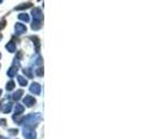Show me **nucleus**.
I'll use <instances>...</instances> for the list:
<instances>
[{"mask_svg":"<svg viewBox=\"0 0 155 139\" xmlns=\"http://www.w3.org/2000/svg\"><path fill=\"white\" fill-rule=\"evenodd\" d=\"M33 15V23H31V29L33 30H39L42 26V20H43V14L41 8H34L31 11Z\"/></svg>","mask_w":155,"mask_h":139,"instance_id":"1","label":"nucleus"},{"mask_svg":"<svg viewBox=\"0 0 155 139\" xmlns=\"http://www.w3.org/2000/svg\"><path fill=\"white\" fill-rule=\"evenodd\" d=\"M35 73H36V76L42 77V76H43V69H42V67H38V69L35 70Z\"/></svg>","mask_w":155,"mask_h":139,"instance_id":"17","label":"nucleus"},{"mask_svg":"<svg viewBox=\"0 0 155 139\" xmlns=\"http://www.w3.org/2000/svg\"><path fill=\"white\" fill-rule=\"evenodd\" d=\"M25 108H23L21 104H16L15 107H14V116H18L20 115V114H22Z\"/></svg>","mask_w":155,"mask_h":139,"instance_id":"11","label":"nucleus"},{"mask_svg":"<svg viewBox=\"0 0 155 139\" xmlns=\"http://www.w3.org/2000/svg\"><path fill=\"white\" fill-rule=\"evenodd\" d=\"M41 119V115L40 114H31V115H28L27 117L23 118V123L27 125V128H33L35 126V124L39 122Z\"/></svg>","mask_w":155,"mask_h":139,"instance_id":"2","label":"nucleus"},{"mask_svg":"<svg viewBox=\"0 0 155 139\" xmlns=\"http://www.w3.org/2000/svg\"><path fill=\"white\" fill-rule=\"evenodd\" d=\"M22 94H23V92L20 89V91H16L14 94H13V96H12V99L13 100H15V101H18V100H20V97L22 96Z\"/></svg>","mask_w":155,"mask_h":139,"instance_id":"12","label":"nucleus"},{"mask_svg":"<svg viewBox=\"0 0 155 139\" xmlns=\"http://www.w3.org/2000/svg\"><path fill=\"white\" fill-rule=\"evenodd\" d=\"M23 73H26V74L28 76V78H31V77H33V74H31V69L23 70Z\"/></svg>","mask_w":155,"mask_h":139,"instance_id":"18","label":"nucleus"},{"mask_svg":"<svg viewBox=\"0 0 155 139\" xmlns=\"http://www.w3.org/2000/svg\"><path fill=\"white\" fill-rule=\"evenodd\" d=\"M29 39L33 41V43L35 44V50H36V52H39L40 51V45H41V43H40V39H39V37H36V36H31Z\"/></svg>","mask_w":155,"mask_h":139,"instance_id":"9","label":"nucleus"},{"mask_svg":"<svg viewBox=\"0 0 155 139\" xmlns=\"http://www.w3.org/2000/svg\"><path fill=\"white\" fill-rule=\"evenodd\" d=\"M1 2H2V0H0V4H1Z\"/></svg>","mask_w":155,"mask_h":139,"instance_id":"25","label":"nucleus"},{"mask_svg":"<svg viewBox=\"0 0 155 139\" xmlns=\"http://www.w3.org/2000/svg\"><path fill=\"white\" fill-rule=\"evenodd\" d=\"M1 39H2V35H1V34H0V41H1Z\"/></svg>","mask_w":155,"mask_h":139,"instance_id":"23","label":"nucleus"},{"mask_svg":"<svg viewBox=\"0 0 155 139\" xmlns=\"http://www.w3.org/2000/svg\"><path fill=\"white\" fill-rule=\"evenodd\" d=\"M31 7V2H26V4H21V5H19V6H16L15 7V11H26V9H28V8Z\"/></svg>","mask_w":155,"mask_h":139,"instance_id":"10","label":"nucleus"},{"mask_svg":"<svg viewBox=\"0 0 155 139\" xmlns=\"http://www.w3.org/2000/svg\"><path fill=\"white\" fill-rule=\"evenodd\" d=\"M41 63H42V58L39 56V57L35 59V64H36V65H41Z\"/></svg>","mask_w":155,"mask_h":139,"instance_id":"20","label":"nucleus"},{"mask_svg":"<svg viewBox=\"0 0 155 139\" xmlns=\"http://www.w3.org/2000/svg\"><path fill=\"white\" fill-rule=\"evenodd\" d=\"M0 58H1V54H0Z\"/></svg>","mask_w":155,"mask_h":139,"instance_id":"26","label":"nucleus"},{"mask_svg":"<svg viewBox=\"0 0 155 139\" xmlns=\"http://www.w3.org/2000/svg\"><path fill=\"white\" fill-rule=\"evenodd\" d=\"M18 82L20 84V86H22V87L27 86V84H28V82H27V80H26L23 77H21V76H19V77H18Z\"/></svg>","mask_w":155,"mask_h":139,"instance_id":"15","label":"nucleus"},{"mask_svg":"<svg viewBox=\"0 0 155 139\" xmlns=\"http://www.w3.org/2000/svg\"><path fill=\"white\" fill-rule=\"evenodd\" d=\"M16 73H18V66H15V65H13L12 67H9V70L7 71V76L9 78L15 77Z\"/></svg>","mask_w":155,"mask_h":139,"instance_id":"8","label":"nucleus"},{"mask_svg":"<svg viewBox=\"0 0 155 139\" xmlns=\"http://www.w3.org/2000/svg\"><path fill=\"white\" fill-rule=\"evenodd\" d=\"M14 30H15L16 35H21V34H25V32L27 31V28H26L25 24L19 22V23H15V26H14Z\"/></svg>","mask_w":155,"mask_h":139,"instance_id":"4","label":"nucleus"},{"mask_svg":"<svg viewBox=\"0 0 155 139\" xmlns=\"http://www.w3.org/2000/svg\"><path fill=\"white\" fill-rule=\"evenodd\" d=\"M11 110H12V104L8 102V103H6V104L4 106V109H2V111H4L5 114H8Z\"/></svg>","mask_w":155,"mask_h":139,"instance_id":"16","label":"nucleus"},{"mask_svg":"<svg viewBox=\"0 0 155 139\" xmlns=\"http://www.w3.org/2000/svg\"><path fill=\"white\" fill-rule=\"evenodd\" d=\"M15 88V82L13 80H9L7 84H6V89L7 91H13Z\"/></svg>","mask_w":155,"mask_h":139,"instance_id":"13","label":"nucleus"},{"mask_svg":"<svg viewBox=\"0 0 155 139\" xmlns=\"http://www.w3.org/2000/svg\"><path fill=\"white\" fill-rule=\"evenodd\" d=\"M6 23H7V22H6V20H5V19H2V20L0 21V30H1V29H2L5 26H6Z\"/></svg>","mask_w":155,"mask_h":139,"instance_id":"19","label":"nucleus"},{"mask_svg":"<svg viewBox=\"0 0 155 139\" xmlns=\"http://www.w3.org/2000/svg\"><path fill=\"white\" fill-rule=\"evenodd\" d=\"M19 20H21V21H25V22H28L29 21V15L28 14H26V13H21V14H19Z\"/></svg>","mask_w":155,"mask_h":139,"instance_id":"14","label":"nucleus"},{"mask_svg":"<svg viewBox=\"0 0 155 139\" xmlns=\"http://www.w3.org/2000/svg\"><path fill=\"white\" fill-rule=\"evenodd\" d=\"M6 49H7L8 52H12V54H13V52H15L16 51L15 43H14V42H12V41H11V42H8L7 44H6Z\"/></svg>","mask_w":155,"mask_h":139,"instance_id":"7","label":"nucleus"},{"mask_svg":"<svg viewBox=\"0 0 155 139\" xmlns=\"http://www.w3.org/2000/svg\"><path fill=\"white\" fill-rule=\"evenodd\" d=\"M23 136H25V138L26 139H35V131L31 129V128H26V129H23Z\"/></svg>","mask_w":155,"mask_h":139,"instance_id":"3","label":"nucleus"},{"mask_svg":"<svg viewBox=\"0 0 155 139\" xmlns=\"http://www.w3.org/2000/svg\"><path fill=\"white\" fill-rule=\"evenodd\" d=\"M29 91H31V93L35 94V95H39L40 93H41V86L38 82H33L31 87H29Z\"/></svg>","mask_w":155,"mask_h":139,"instance_id":"5","label":"nucleus"},{"mask_svg":"<svg viewBox=\"0 0 155 139\" xmlns=\"http://www.w3.org/2000/svg\"><path fill=\"white\" fill-rule=\"evenodd\" d=\"M9 132H11V133H15L16 134V133H18V130H11Z\"/></svg>","mask_w":155,"mask_h":139,"instance_id":"22","label":"nucleus"},{"mask_svg":"<svg viewBox=\"0 0 155 139\" xmlns=\"http://www.w3.org/2000/svg\"><path fill=\"white\" fill-rule=\"evenodd\" d=\"M1 93H2V92H1V89H0V95H1Z\"/></svg>","mask_w":155,"mask_h":139,"instance_id":"24","label":"nucleus"},{"mask_svg":"<svg viewBox=\"0 0 155 139\" xmlns=\"http://www.w3.org/2000/svg\"><path fill=\"white\" fill-rule=\"evenodd\" d=\"M4 124H6V121L5 119H1L0 121V125H4Z\"/></svg>","mask_w":155,"mask_h":139,"instance_id":"21","label":"nucleus"},{"mask_svg":"<svg viewBox=\"0 0 155 139\" xmlns=\"http://www.w3.org/2000/svg\"><path fill=\"white\" fill-rule=\"evenodd\" d=\"M23 103H25V106H27V107H31V106L35 104V99L29 96V95H27V96L23 97Z\"/></svg>","mask_w":155,"mask_h":139,"instance_id":"6","label":"nucleus"}]
</instances>
